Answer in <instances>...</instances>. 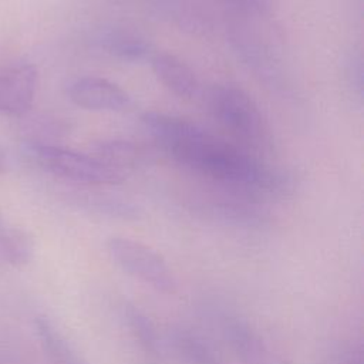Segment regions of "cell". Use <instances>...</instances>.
<instances>
[{
    "instance_id": "52a82bcc",
    "label": "cell",
    "mask_w": 364,
    "mask_h": 364,
    "mask_svg": "<svg viewBox=\"0 0 364 364\" xmlns=\"http://www.w3.org/2000/svg\"><path fill=\"white\" fill-rule=\"evenodd\" d=\"M38 84L33 64H18L0 71V114L21 115L33 105Z\"/></svg>"
},
{
    "instance_id": "6da1fadb",
    "label": "cell",
    "mask_w": 364,
    "mask_h": 364,
    "mask_svg": "<svg viewBox=\"0 0 364 364\" xmlns=\"http://www.w3.org/2000/svg\"><path fill=\"white\" fill-rule=\"evenodd\" d=\"M154 142L182 166L203 175L229 193L260 202L293 191L289 173L272 168L257 156L185 118L158 111L141 115Z\"/></svg>"
},
{
    "instance_id": "7c38bea8",
    "label": "cell",
    "mask_w": 364,
    "mask_h": 364,
    "mask_svg": "<svg viewBox=\"0 0 364 364\" xmlns=\"http://www.w3.org/2000/svg\"><path fill=\"white\" fill-rule=\"evenodd\" d=\"M121 317L132 338L138 343L142 351L148 355L158 357L161 354L162 344L154 320L138 304L129 300L122 301Z\"/></svg>"
},
{
    "instance_id": "8992f818",
    "label": "cell",
    "mask_w": 364,
    "mask_h": 364,
    "mask_svg": "<svg viewBox=\"0 0 364 364\" xmlns=\"http://www.w3.org/2000/svg\"><path fill=\"white\" fill-rule=\"evenodd\" d=\"M70 101L88 111H122L131 104L129 94L118 84L94 75L74 80L68 88Z\"/></svg>"
},
{
    "instance_id": "5bb4252c",
    "label": "cell",
    "mask_w": 364,
    "mask_h": 364,
    "mask_svg": "<svg viewBox=\"0 0 364 364\" xmlns=\"http://www.w3.org/2000/svg\"><path fill=\"white\" fill-rule=\"evenodd\" d=\"M0 246L13 263H26L30 259L31 242L28 236L3 222H0Z\"/></svg>"
},
{
    "instance_id": "277c9868",
    "label": "cell",
    "mask_w": 364,
    "mask_h": 364,
    "mask_svg": "<svg viewBox=\"0 0 364 364\" xmlns=\"http://www.w3.org/2000/svg\"><path fill=\"white\" fill-rule=\"evenodd\" d=\"M105 249L111 260L127 274L158 293L173 294L176 277L164 256L144 242L127 236H109Z\"/></svg>"
},
{
    "instance_id": "ba28073f",
    "label": "cell",
    "mask_w": 364,
    "mask_h": 364,
    "mask_svg": "<svg viewBox=\"0 0 364 364\" xmlns=\"http://www.w3.org/2000/svg\"><path fill=\"white\" fill-rule=\"evenodd\" d=\"M149 61L155 77L171 92L181 98H191L198 94V77L179 57L166 51H156L151 54Z\"/></svg>"
},
{
    "instance_id": "3957f363",
    "label": "cell",
    "mask_w": 364,
    "mask_h": 364,
    "mask_svg": "<svg viewBox=\"0 0 364 364\" xmlns=\"http://www.w3.org/2000/svg\"><path fill=\"white\" fill-rule=\"evenodd\" d=\"M31 158L47 172L82 185H118L125 175L107 166L94 155L67 149L54 144L33 142L28 145Z\"/></svg>"
},
{
    "instance_id": "9c48e42d",
    "label": "cell",
    "mask_w": 364,
    "mask_h": 364,
    "mask_svg": "<svg viewBox=\"0 0 364 364\" xmlns=\"http://www.w3.org/2000/svg\"><path fill=\"white\" fill-rule=\"evenodd\" d=\"M168 341L173 353L185 364H220L222 361L213 343L189 326H172L168 333Z\"/></svg>"
},
{
    "instance_id": "8fae6325",
    "label": "cell",
    "mask_w": 364,
    "mask_h": 364,
    "mask_svg": "<svg viewBox=\"0 0 364 364\" xmlns=\"http://www.w3.org/2000/svg\"><path fill=\"white\" fill-rule=\"evenodd\" d=\"M95 43L107 54L124 61H141L152 54L151 44L141 34L124 27L100 30Z\"/></svg>"
},
{
    "instance_id": "9a60e30c",
    "label": "cell",
    "mask_w": 364,
    "mask_h": 364,
    "mask_svg": "<svg viewBox=\"0 0 364 364\" xmlns=\"http://www.w3.org/2000/svg\"><path fill=\"white\" fill-rule=\"evenodd\" d=\"M347 74L350 77V81L353 85H355L357 92L361 95L363 92V67H361V58L353 57L348 63Z\"/></svg>"
},
{
    "instance_id": "4fadbf2b",
    "label": "cell",
    "mask_w": 364,
    "mask_h": 364,
    "mask_svg": "<svg viewBox=\"0 0 364 364\" xmlns=\"http://www.w3.org/2000/svg\"><path fill=\"white\" fill-rule=\"evenodd\" d=\"M36 330L51 364H87L65 336L47 317H37Z\"/></svg>"
},
{
    "instance_id": "30bf717a",
    "label": "cell",
    "mask_w": 364,
    "mask_h": 364,
    "mask_svg": "<svg viewBox=\"0 0 364 364\" xmlns=\"http://www.w3.org/2000/svg\"><path fill=\"white\" fill-rule=\"evenodd\" d=\"M91 149V155L124 175L152 161V154L146 148L127 139H101L94 142Z\"/></svg>"
},
{
    "instance_id": "2e32d148",
    "label": "cell",
    "mask_w": 364,
    "mask_h": 364,
    "mask_svg": "<svg viewBox=\"0 0 364 364\" xmlns=\"http://www.w3.org/2000/svg\"><path fill=\"white\" fill-rule=\"evenodd\" d=\"M3 159H4V156H3V152L0 151V168L3 166Z\"/></svg>"
},
{
    "instance_id": "7a4b0ae2",
    "label": "cell",
    "mask_w": 364,
    "mask_h": 364,
    "mask_svg": "<svg viewBox=\"0 0 364 364\" xmlns=\"http://www.w3.org/2000/svg\"><path fill=\"white\" fill-rule=\"evenodd\" d=\"M212 117L237 141L243 149H270L269 127L255 100L235 84H216L208 94Z\"/></svg>"
},
{
    "instance_id": "5b68a950",
    "label": "cell",
    "mask_w": 364,
    "mask_h": 364,
    "mask_svg": "<svg viewBox=\"0 0 364 364\" xmlns=\"http://www.w3.org/2000/svg\"><path fill=\"white\" fill-rule=\"evenodd\" d=\"M218 327L240 364H276L269 346L245 317L222 310L218 313Z\"/></svg>"
}]
</instances>
